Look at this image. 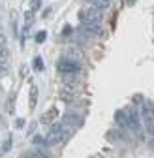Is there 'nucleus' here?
Instances as JSON below:
<instances>
[{"label": "nucleus", "instance_id": "obj_15", "mask_svg": "<svg viewBox=\"0 0 154 158\" xmlns=\"http://www.w3.org/2000/svg\"><path fill=\"white\" fill-rule=\"evenodd\" d=\"M6 55H8V53H6V49L0 45V58H6Z\"/></svg>", "mask_w": 154, "mask_h": 158}, {"label": "nucleus", "instance_id": "obj_9", "mask_svg": "<svg viewBox=\"0 0 154 158\" xmlns=\"http://www.w3.org/2000/svg\"><path fill=\"white\" fill-rule=\"evenodd\" d=\"M38 104V87H32L30 89V109H34Z\"/></svg>", "mask_w": 154, "mask_h": 158}, {"label": "nucleus", "instance_id": "obj_11", "mask_svg": "<svg viewBox=\"0 0 154 158\" xmlns=\"http://www.w3.org/2000/svg\"><path fill=\"white\" fill-rule=\"evenodd\" d=\"M34 68H36L38 72H42V70H43V62H42V58H40V56H36V58H34Z\"/></svg>", "mask_w": 154, "mask_h": 158}, {"label": "nucleus", "instance_id": "obj_12", "mask_svg": "<svg viewBox=\"0 0 154 158\" xmlns=\"http://www.w3.org/2000/svg\"><path fill=\"white\" fill-rule=\"evenodd\" d=\"M45 38H47V32L42 30V32H38V34H36V42H38V44H43V40H45Z\"/></svg>", "mask_w": 154, "mask_h": 158}, {"label": "nucleus", "instance_id": "obj_7", "mask_svg": "<svg viewBox=\"0 0 154 158\" xmlns=\"http://www.w3.org/2000/svg\"><path fill=\"white\" fill-rule=\"evenodd\" d=\"M88 4L94 6V8H98V10H107L111 6L109 0H88Z\"/></svg>", "mask_w": 154, "mask_h": 158}, {"label": "nucleus", "instance_id": "obj_17", "mask_svg": "<svg viewBox=\"0 0 154 158\" xmlns=\"http://www.w3.org/2000/svg\"><path fill=\"white\" fill-rule=\"evenodd\" d=\"M4 72H6V66H4V64H0V75H2Z\"/></svg>", "mask_w": 154, "mask_h": 158}, {"label": "nucleus", "instance_id": "obj_8", "mask_svg": "<svg viewBox=\"0 0 154 158\" xmlns=\"http://www.w3.org/2000/svg\"><path fill=\"white\" fill-rule=\"evenodd\" d=\"M55 115H56V109H51V111L43 113V115H42V123H43V124H51V123L55 121Z\"/></svg>", "mask_w": 154, "mask_h": 158}, {"label": "nucleus", "instance_id": "obj_13", "mask_svg": "<svg viewBox=\"0 0 154 158\" xmlns=\"http://www.w3.org/2000/svg\"><path fill=\"white\" fill-rule=\"evenodd\" d=\"M40 6H42V0H32L30 2V11H38Z\"/></svg>", "mask_w": 154, "mask_h": 158}, {"label": "nucleus", "instance_id": "obj_16", "mask_svg": "<svg viewBox=\"0 0 154 158\" xmlns=\"http://www.w3.org/2000/svg\"><path fill=\"white\" fill-rule=\"evenodd\" d=\"M0 45H2V47L6 45V36L4 34H0Z\"/></svg>", "mask_w": 154, "mask_h": 158}, {"label": "nucleus", "instance_id": "obj_4", "mask_svg": "<svg viewBox=\"0 0 154 158\" xmlns=\"http://www.w3.org/2000/svg\"><path fill=\"white\" fill-rule=\"evenodd\" d=\"M64 124H66L68 128L81 126V124H83V117L77 115V113H66V115H64Z\"/></svg>", "mask_w": 154, "mask_h": 158}, {"label": "nucleus", "instance_id": "obj_5", "mask_svg": "<svg viewBox=\"0 0 154 158\" xmlns=\"http://www.w3.org/2000/svg\"><path fill=\"white\" fill-rule=\"evenodd\" d=\"M59 96H60V100H64L66 104H71L73 102V98H75V94H73V89H62L60 92H59Z\"/></svg>", "mask_w": 154, "mask_h": 158}, {"label": "nucleus", "instance_id": "obj_2", "mask_svg": "<svg viewBox=\"0 0 154 158\" xmlns=\"http://www.w3.org/2000/svg\"><path fill=\"white\" fill-rule=\"evenodd\" d=\"M79 19H81V23H102V11L98 8H88V10H81L79 11Z\"/></svg>", "mask_w": 154, "mask_h": 158}, {"label": "nucleus", "instance_id": "obj_3", "mask_svg": "<svg viewBox=\"0 0 154 158\" xmlns=\"http://www.w3.org/2000/svg\"><path fill=\"white\" fill-rule=\"evenodd\" d=\"M81 30H83L85 34H88V36H102V34H103L100 23H83V25H81Z\"/></svg>", "mask_w": 154, "mask_h": 158}, {"label": "nucleus", "instance_id": "obj_1", "mask_svg": "<svg viewBox=\"0 0 154 158\" xmlns=\"http://www.w3.org/2000/svg\"><path fill=\"white\" fill-rule=\"evenodd\" d=\"M56 70L60 75H77L81 73V64L70 56H62L59 62H56Z\"/></svg>", "mask_w": 154, "mask_h": 158}, {"label": "nucleus", "instance_id": "obj_14", "mask_svg": "<svg viewBox=\"0 0 154 158\" xmlns=\"http://www.w3.org/2000/svg\"><path fill=\"white\" fill-rule=\"evenodd\" d=\"M66 56H70V58H79V56H81V53H79V51H77V49H70Z\"/></svg>", "mask_w": 154, "mask_h": 158}, {"label": "nucleus", "instance_id": "obj_6", "mask_svg": "<svg viewBox=\"0 0 154 158\" xmlns=\"http://www.w3.org/2000/svg\"><path fill=\"white\" fill-rule=\"evenodd\" d=\"M115 121H117V124H119V126H122V128H128L126 111H117V115H115Z\"/></svg>", "mask_w": 154, "mask_h": 158}, {"label": "nucleus", "instance_id": "obj_10", "mask_svg": "<svg viewBox=\"0 0 154 158\" xmlns=\"http://www.w3.org/2000/svg\"><path fill=\"white\" fill-rule=\"evenodd\" d=\"M28 158H51V156H47L43 151H34V152H30Z\"/></svg>", "mask_w": 154, "mask_h": 158}]
</instances>
